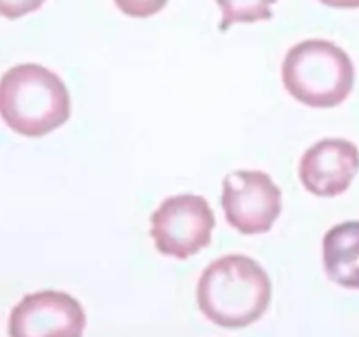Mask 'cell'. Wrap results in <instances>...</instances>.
Wrapping results in <instances>:
<instances>
[{
  "label": "cell",
  "mask_w": 359,
  "mask_h": 337,
  "mask_svg": "<svg viewBox=\"0 0 359 337\" xmlns=\"http://www.w3.org/2000/svg\"><path fill=\"white\" fill-rule=\"evenodd\" d=\"M196 300L210 323L242 329L266 312L272 300V281L262 263L251 256H221L200 276Z\"/></svg>",
  "instance_id": "cell-1"
},
{
  "label": "cell",
  "mask_w": 359,
  "mask_h": 337,
  "mask_svg": "<svg viewBox=\"0 0 359 337\" xmlns=\"http://www.w3.org/2000/svg\"><path fill=\"white\" fill-rule=\"evenodd\" d=\"M0 118L20 136H48L70 118L67 84L39 63L11 67L0 77Z\"/></svg>",
  "instance_id": "cell-2"
},
{
  "label": "cell",
  "mask_w": 359,
  "mask_h": 337,
  "mask_svg": "<svg viewBox=\"0 0 359 337\" xmlns=\"http://www.w3.org/2000/svg\"><path fill=\"white\" fill-rule=\"evenodd\" d=\"M283 84L294 100L309 107H337L353 91V60L335 42L307 39L284 56Z\"/></svg>",
  "instance_id": "cell-3"
},
{
  "label": "cell",
  "mask_w": 359,
  "mask_h": 337,
  "mask_svg": "<svg viewBox=\"0 0 359 337\" xmlns=\"http://www.w3.org/2000/svg\"><path fill=\"white\" fill-rule=\"evenodd\" d=\"M216 218L202 195L167 197L151 214V237L165 256L184 260L210 244Z\"/></svg>",
  "instance_id": "cell-4"
},
{
  "label": "cell",
  "mask_w": 359,
  "mask_h": 337,
  "mask_svg": "<svg viewBox=\"0 0 359 337\" xmlns=\"http://www.w3.org/2000/svg\"><path fill=\"white\" fill-rule=\"evenodd\" d=\"M221 207L241 234H266L280 216L283 192L266 172L235 171L223 179Z\"/></svg>",
  "instance_id": "cell-5"
},
{
  "label": "cell",
  "mask_w": 359,
  "mask_h": 337,
  "mask_svg": "<svg viewBox=\"0 0 359 337\" xmlns=\"http://www.w3.org/2000/svg\"><path fill=\"white\" fill-rule=\"evenodd\" d=\"M86 312L79 300L65 291L28 293L9 315V337H83Z\"/></svg>",
  "instance_id": "cell-6"
},
{
  "label": "cell",
  "mask_w": 359,
  "mask_h": 337,
  "mask_svg": "<svg viewBox=\"0 0 359 337\" xmlns=\"http://www.w3.org/2000/svg\"><path fill=\"white\" fill-rule=\"evenodd\" d=\"M359 171V150L346 139H323L309 147L298 174L304 188L318 197H337L347 192Z\"/></svg>",
  "instance_id": "cell-7"
},
{
  "label": "cell",
  "mask_w": 359,
  "mask_h": 337,
  "mask_svg": "<svg viewBox=\"0 0 359 337\" xmlns=\"http://www.w3.org/2000/svg\"><path fill=\"white\" fill-rule=\"evenodd\" d=\"M323 263L333 283L359 290V220L344 221L326 232Z\"/></svg>",
  "instance_id": "cell-8"
},
{
  "label": "cell",
  "mask_w": 359,
  "mask_h": 337,
  "mask_svg": "<svg viewBox=\"0 0 359 337\" xmlns=\"http://www.w3.org/2000/svg\"><path fill=\"white\" fill-rule=\"evenodd\" d=\"M276 2L277 0H216L221 9L219 30L226 32L237 23L272 20V6Z\"/></svg>",
  "instance_id": "cell-9"
},
{
  "label": "cell",
  "mask_w": 359,
  "mask_h": 337,
  "mask_svg": "<svg viewBox=\"0 0 359 337\" xmlns=\"http://www.w3.org/2000/svg\"><path fill=\"white\" fill-rule=\"evenodd\" d=\"M114 4L130 18H151L165 9L168 0H114Z\"/></svg>",
  "instance_id": "cell-10"
},
{
  "label": "cell",
  "mask_w": 359,
  "mask_h": 337,
  "mask_svg": "<svg viewBox=\"0 0 359 337\" xmlns=\"http://www.w3.org/2000/svg\"><path fill=\"white\" fill-rule=\"evenodd\" d=\"M44 2L46 0H0V16L18 20L39 11Z\"/></svg>",
  "instance_id": "cell-11"
},
{
  "label": "cell",
  "mask_w": 359,
  "mask_h": 337,
  "mask_svg": "<svg viewBox=\"0 0 359 337\" xmlns=\"http://www.w3.org/2000/svg\"><path fill=\"white\" fill-rule=\"evenodd\" d=\"M321 4L335 9H358L359 0H319Z\"/></svg>",
  "instance_id": "cell-12"
}]
</instances>
